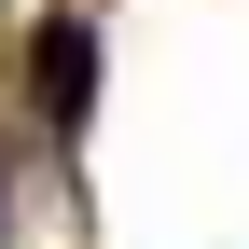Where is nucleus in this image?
<instances>
[{
    "label": "nucleus",
    "instance_id": "obj_1",
    "mask_svg": "<svg viewBox=\"0 0 249 249\" xmlns=\"http://www.w3.org/2000/svg\"><path fill=\"white\" fill-rule=\"evenodd\" d=\"M42 111H55V124L97 111V28H83V14H55V28H42Z\"/></svg>",
    "mask_w": 249,
    "mask_h": 249
}]
</instances>
